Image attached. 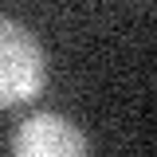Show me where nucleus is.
Masks as SVG:
<instances>
[{"label":"nucleus","mask_w":157,"mask_h":157,"mask_svg":"<svg viewBox=\"0 0 157 157\" xmlns=\"http://www.w3.org/2000/svg\"><path fill=\"white\" fill-rule=\"evenodd\" d=\"M43 78L47 59L36 36L12 16H0V106L32 102L43 90Z\"/></svg>","instance_id":"1"},{"label":"nucleus","mask_w":157,"mask_h":157,"mask_svg":"<svg viewBox=\"0 0 157 157\" xmlns=\"http://www.w3.org/2000/svg\"><path fill=\"white\" fill-rule=\"evenodd\" d=\"M12 157H86V137L71 118L39 110L16 126Z\"/></svg>","instance_id":"2"}]
</instances>
